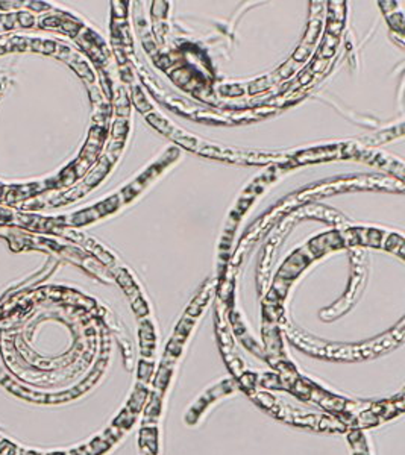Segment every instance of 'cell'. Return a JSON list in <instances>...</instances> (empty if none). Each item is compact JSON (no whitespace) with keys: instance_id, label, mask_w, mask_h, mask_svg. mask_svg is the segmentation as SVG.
Masks as SVG:
<instances>
[{"instance_id":"obj_1","label":"cell","mask_w":405,"mask_h":455,"mask_svg":"<svg viewBox=\"0 0 405 455\" xmlns=\"http://www.w3.org/2000/svg\"><path fill=\"white\" fill-rule=\"evenodd\" d=\"M18 455H38V454H34V452H23L18 449Z\"/></svg>"}]
</instances>
